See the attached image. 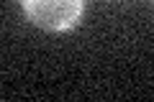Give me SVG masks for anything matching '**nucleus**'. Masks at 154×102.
Returning <instances> with one entry per match:
<instances>
[{"label": "nucleus", "instance_id": "1", "mask_svg": "<svg viewBox=\"0 0 154 102\" xmlns=\"http://www.w3.org/2000/svg\"><path fill=\"white\" fill-rule=\"evenodd\" d=\"M33 26L51 33L72 31L85 16V0H18Z\"/></svg>", "mask_w": 154, "mask_h": 102}]
</instances>
